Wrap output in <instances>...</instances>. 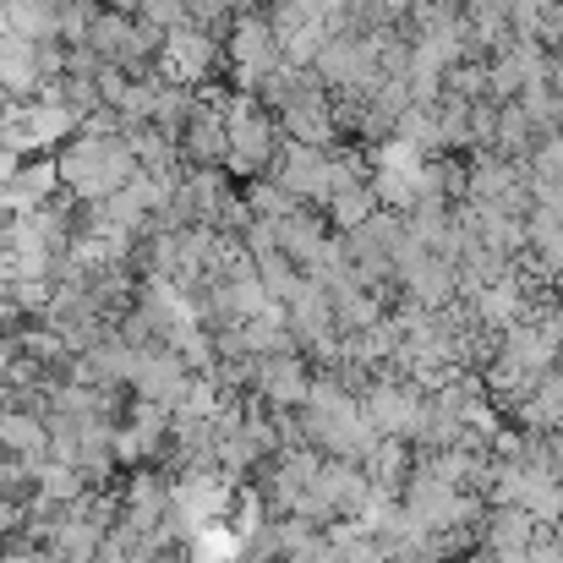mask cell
<instances>
[{"instance_id": "cell-4", "label": "cell", "mask_w": 563, "mask_h": 563, "mask_svg": "<svg viewBox=\"0 0 563 563\" xmlns=\"http://www.w3.org/2000/svg\"><path fill=\"white\" fill-rule=\"evenodd\" d=\"M421 405H427V394H421L410 377L388 373V367H383V373L367 383V394H362V410H367V421L377 427V438H405V443H416Z\"/></svg>"}, {"instance_id": "cell-7", "label": "cell", "mask_w": 563, "mask_h": 563, "mask_svg": "<svg viewBox=\"0 0 563 563\" xmlns=\"http://www.w3.org/2000/svg\"><path fill=\"white\" fill-rule=\"evenodd\" d=\"M274 235H279V252L307 274L323 252H329V241H334V230H329V219H323V208H296V213H285V219H274Z\"/></svg>"}, {"instance_id": "cell-9", "label": "cell", "mask_w": 563, "mask_h": 563, "mask_svg": "<svg viewBox=\"0 0 563 563\" xmlns=\"http://www.w3.org/2000/svg\"><path fill=\"white\" fill-rule=\"evenodd\" d=\"M0 454L44 460V454H49L44 416H38V410H16V405H5V410H0Z\"/></svg>"}, {"instance_id": "cell-2", "label": "cell", "mask_w": 563, "mask_h": 563, "mask_svg": "<svg viewBox=\"0 0 563 563\" xmlns=\"http://www.w3.org/2000/svg\"><path fill=\"white\" fill-rule=\"evenodd\" d=\"M285 60L279 49V33L268 27V16L252 5V11H235L230 27H224V71H230V88H257L274 66Z\"/></svg>"}, {"instance_id": "cell-11", "label": "cell", "mask_w": 563, "mask_h": 563, "mask_svg": "<svg viewBox=\"0 0 563 563\" xmlns=\"http://www.w3.org/2000/svg\"><path fill=\"white\" fill-rule=\"evenodd\" d=\"M542 137L531 132V121H526V110L509 99V104H498V115H493V154H504V159H531V148H537Z\"/></svg>"}, {"instance_id": "cell-10", "label": "cell", "mask_w": 563, "mask_h": 563, "mask_svg": "<svg viewBox=\"0 0 563 563\" xmlns=\"http://www.w3.org/2000/svg\"><path fill=\"white\" fill-rule=\"evenodd\" d=\"M0 93L5 99H33L38 93L33 38H22V33H0Z\"/></svg>"}, {"instance_id": "cell-13", "label": "cell", "mask_w": 563, "mask_h": 563, "mask_svg": "<svg viewBox=\"0 0 563 563\" xmlns=\"http://www.w3.org/2000/svg\"><path fill=\"white\" fill-rule=\"evenodd\" d=\"M241 197H246V208H252L257 219H285V213L301 208V197H290L274 176H252V181H241Z\"/></svg>"}, {"instance_id": "cell-17", "label": "cell", "mask_w": 563, "mask_h": 563, "mask_svg": "<svg viewBox=\"0 0 563 563\" xmlns=\"http://www.w3.org/2000/svg\"><path fill=\"white\" fill-rule=\"evenodd\" d=\"M11 362H16V334L0 329V383H5V367H11Z\"/></svg>"}, {"instance_id": "cell-12", "label": "cell", "mask_w": 563, "mask_h": 563, "mask_svg": "<svg viewBox=\"0 0 563 563\" xmlns=\"http://www.w3.org/2000/svg\"><path fill=\"white\" fill-rule=\"evenodd\" d=\"M373 208H377L373 187H367V181H351V187H340L329 202H323V219H329V230H334V235H345V230H356Z\"/></svg>"}, {"instance_id": "cell-14", "label": "cell", "mask_w": 563, "mask_h": 563, "mask_svg": "<svg viewBox=\"0 0 563 563\" xmlns=\"http://www.w3.org/2000/svg\"><path fill=\"white\" fill-rule=\"evenodd\" d=\"M33 493H38V460H22V454H0V498H11V504H33Z\"/></svg>"}, {"instance_id": "cell-20", "label": "cell", "mask_w": 563, "mask_h": 563, "mask_svg": "<svg viewBox=\"0 0 563 563\" xmlns=\"http://www.w3.org/2000/svg\"><path fill=\"white\" fill-rule=\"evenodd\" d=\"M373 563H399V559H373Z\"/></svg>"}, {"instance_id": "cell-15", "label": "cell", "mask_w": 563, "mask_h": 563, "mask_svg": "<svg viewBox=\"0 0 563 563\" xmlns=\"http://www.w3.org/2000/svg\"><path fill=\"white\" fill-rule=\"evenodd\" d=\"M126 11H132L143 27H154L159 38L191 22V16H187V0H126Z\"/></svg>"}, {"instance_id": "cell-5", "label": "cell", "mask_w": 563, "mask_h": 563, "mask_svg": "<svg viewBox=\"0 0 563 563\" xmlns=\"http://www.w3.org/2000/svg\"><path fill=\"white\" fill-rule=\"evenodd\" d=\"M191 388V367L170 351V345H143L132 351V373H126V394L132 399H148V405H165L176 410Z\"/></svg>"}, {"instance_id": "cell-16", "label": "cell", "mask_w": 563, "mask_h": 563, "mask_svg": "<svg viewBox=\"0 0 563 563\" xmlns=\"http://www.w3.org/2000/svg\"><path fill=\"white\" fill-rule=\"evenodd\" d=\"M22 159H27V154H16L11 143H0V187H5V181H11L16 170H22Z\"/></svg>"}, {"instance_id": "cell-18", "label": "cell", "mask_w": 563, "mask_h": 563, "mask_svg": "<svg viewBox=\"0 0 563 563\" xmlns=\"http://www.w3.org/2000/svg\"><path fill=\"white\" fill-rule=\"evenodd\" d=\"M542 388H553V394L563 399V351H559V362H553V373L542 377Z\"/></svg>"}, {"instance_id": "cell-6", "label": "cell", "mask_w": 563, "mask_h": 563, "mask_svg": "<svg viewBox=\"0 0 563 563\" xmlns=\"http://www.w3.org/2000/svg\"><path fill=\"white\" fill-rule=\"evenodd\" d=\"M307 383H312V362L307 351H285V356H263L257 362V383L252 394L263 405H279V410H296L307 399Z\"/></svg>"}, {"instance_id": "cell-1", "label": "cell", "mask_w": 563, "mask_h": 563, "mask_svg": "<svg viewBox=\"0 0 563 563\" xmlns=\"http://www.w3.org/2000/svg\"><path fill=\"white\" fill-rule=\"evenodd\" d=\"M274 148H279V121H274V110H263L257 93L230 88V99H224V170H230L235 181L268 176Z\"/></svg>"}, {"instance_id": "cell-19", "label": "cell", "mask_w": 563, "mask_h": 563, "mask_svg": "<svg viewBox=\"0 0 563 563\" xmlns=\"http://www.w3.org/2000/svg\"><path fill=\"white\" fill-rule=\"evenodd\" d=\"M268 563H307V559H290V553H279V559H268Z\"/></svg>"}, {"instance_id": "cell-3", "label": "cell", "mask_w": 563, "mask_h": 563, "mask_svg": "<svg viewBox=\"0 0 563 563\" xmlns=\"http://www.w3.org/2000/svg\"><path fill=\"white\" fill-rule=\"evenodd\" d=\"M219 71H224V38L219 33L187 22V27L159 38V77H170L181 88H202V82H219Z\"/></svg>"}, {"instance_id": "cell-8", "label": "cell", "mask_w": 563, "mask_h": 563, "mask_svg": "<svg viewBox=\"0 0 563 563\" xmlns=\"http://www.w3.org/2000/svg\"><path fill=\"white\" fill-rule=\"evenodd\" d=\"M60 176H55V159H22V170L0 187V213L5 219H22V213H38L44 202H55Z\"/></svg>"}]
</instances>
